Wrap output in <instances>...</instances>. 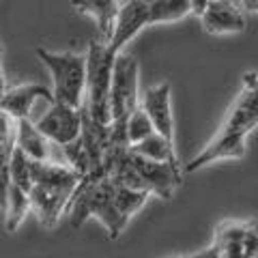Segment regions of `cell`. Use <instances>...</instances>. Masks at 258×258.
Masks as SVG:
<instances>
[{
	"mask_svg": "<svg viewBox=\"0 0 258 258\" xmlns=\"http://www.w3.org/2000/svg\"><path fill=\"white\" fill-rule=\"evenodd\" d=\"M151 258H215V256H213V252L207 245L205 249H200V252L194 254V256H151Z\"/></svg>",
	"mask_w": 258,
	"mask_h": 258,
	"instance_id": "44dd1931",
	"label": "cell"
},
{
	"mask_svg": "<svg viewBox=\"0 0 258 258\" xmlns=\"http://www.w3.org/2000/svg\"><path fill=\"white\" fill-rule=\"evenodd\" d=\"M191 13L189 0H125L120 3L116 28L108 43L110 52L118 56L123 47L153 24H174Z\"/></svg>",
	"mask_w": 258,
	"mask_h": 258,
	"instance_id": "3957f363",
	"label": "cell"
},
{
	"mask_svg": "<svg viewBox=\"0 0 258 258\" xmlns=\"http://www.w3.org/2000/svg\"><path fill=\"white\" fill-rule=\"evenodd\" d=\"M151 134H155V129H153L149 116L144 114V110L138 108L132 116H129V120H127V140L134 147V144L142 142L144 138H149Z\"/></svg>",
	"mask_w": 258,
	"mask_h": 258,
	"instance_id": "ac0fdd59",
	"label": "cell"
},
{
	"mask_svg": "<svg viewBox=\"0 0 258 258\" xmlns=\"http://www.w3.org/2000/svg\"><path fill=\"white\" fill-rule=\"evenodd\" d=\"M74 191L76 189L60 187V185H32L30 205L43 228H54L60 217L67 215Z\"/></svg>",
	"mask_w": 258,
	"mask_h": 258,
	"instance_id": "8fae6325",
	"label": "cell"
},
{
	"mask_svg": "<svg viewBox=\"0 0 258 258\" xmlns=\"http://www.w3.org/2000/svg\"><path fill=\"white\" fill-rule=\"evenodd\" d=\"M35 127L52 147L64 149L74 144L82 134V112L52 101L45 114L35 120Z\"/></svg>",
	"mask_w": 258,
	"mask_h": 258,
	"instance_id": "9c48e42d",
	"label": "cell"
},
{
	"mask_svg": "<svg viewBox=\"0 0 258 258\" xmlns=\"http://www.w3.org/2000/svg\"><path fill=\"white\" fill-rule=\"evenodd\" d=\"M7 78H5V71H3V47H0V95H5L7 91Z\"/></svg>",
	"mask_w": 258,
	"mask_h": 258,
	"instance_id": "7402d4cb",
	"label": "cell"
},
{
	"mask_svg": "<svg viewBox=\"0 0 258 258\" xmlns=\"http://www.w3.org/2000/svg\"><path fill=\"white\" fill-rule=\"evenodd\" d=\"M71 7H74L78 13L88 15V18L95 22L97 30H99L101 43L112 41L120 3H116V0H78V3H71Z\"/></svg>",
	"mask_w": 258,
	"mask_h": 258,
	"instance_id": "4fadbf2b",
	"label": "cell"
},
{
	"mask_svg": "<svg viewBox=\"0 0 258 258\" xmlns=\"http://www.w3.org/2000/svg\"><path fill=\"white\" fill-rule=\"evenodd\" d=\"M209 249L215 258H258V220H222Z\"/></svg>",
	"mask_w": 258,
	"mask_h": 258,
	"instance_id": "52a82bcc",
	"label": "cell"
},
{
	"mask_svg": "<svg viewBox=\"0 0 258 258\" xmlns=\"http://www.w3.org/2000/svg\"><path fill=\"white\" fill-rule=\"evenodd\" d=\"M116 56L110 52L108 43L97 41L88 43L86 50V93L84 110L97 123L112 125L110 114V91H112V71Z\"/></svg>",
	"mask_w": 258,
	"mask_h": 258,
	"instance_id": "5b68a950",
	"label": "cell"
},
{
	"mask_svg": "<svg viewBox=\"0 0 258 258\" xmlns=\"http://www.w3.org/2000/svg\"><path fill=\"white\" fill-rule=\"evenodd\" d=\"M258 127V71H247L241 80V91L226 112L215 136L198 155L183 166V172H196L222 159H243L247 153V136Z\"/></svg>",
	"mask_w": 258,
	"mask_h": 258,
	"instance_id": "7a4b0ae2",
	"label": "cell"
},
{
	"mask_svg": "<svg viewBox=\"0 0 258 258\" xmlns=\"http://www.w3.org/2000/svg\"><path fill=\"white\" fill-rule=\"evenodd\" d=\"M140 62L132 54H118L112 71L110 114L112 123L127 125L129 116L140 108Z\"/></svg>",
	"mask_w": 258,
	"mask_h": 258,
	"instance_id": "8992f818",
	"label": "cell"
},
{
	"mask_svg": "<svg viewBox=\"0 0 258 258\" xmlns=\"http://www.w3.org/2000/svg\"><path fill=\"white\" fill-rule=\"evenodd\" d=\"M37 56L52 76V97L56 103L80 110L86 93V54L50 52L37 47Z\"/></svg>",
	"mask_w": 258,
	"mask_h": 258,
	"instance_id": "277c9868",
	"label": "cell"
},
{
	"mask_svg": "<svg viewBox=\"0 0 258 258\" xmlns=\"http://www.w3.org/2000/svg\"><path fill=\"white\" fill-rule=\"evenodd\" d=\"M191 13L198 15L200 26L209 35H237L247 26L245 13L239 9L237 0H198L191 3Z\"/></svg>",
	"mask_w": 258,
	"mask_h": 258,
	"instance_id": "ba28073f",
	"label": "cell"
},
{
	"mask_svg": "<svg viewBox=\"0 0 258 258\" xmlns=\"http://www.w3.org/2000/svg\"><path fill=\"white\" fill-rule=\"evenodd\" d=\"M5 230L7 232H15L22 226V222L28 217V213L32 211L30 205V196L24 189H20L18 185H9V191H7V203H5Z\"/></svg>",
	"mask_w": 258,
	"mask_h": 258,
	"instance_id": "2e32d148",
	"label": "cell"
},
{
	"mask_svg": "<svg viewBox=\"0 0 258 258\" xmlns=\"http://www.w3.org/2000/svg\"><path fill=\"white\" fill-rule=\"evenodd\" d=\"M9 176H11V183L18 185L20 189H24L30 196V189H32V172H30V159L24 155V153L15 147L11 161H9Z\"/></svg>",
	"mask_w": 258,
	"mask_h": 258,
	"instance_id": "e0dca14e",
	"label": "cell"
},
{
	"mask_svg": "<svg viewBox=\"0 0 258 258\" xmlns=\"http://www.w3.org/2000/svg\"><path fill=\"white\" fill-rule=\"evenodd\" d=\"M149 198V194L134 191L110 179H82L74 191L67 215L74 228H80L86 220L95 217L106 228L108 239H118L129 220L147 205Z\"/></svg>",
	"mask_w": 258,
	"mask_h": 258,
	"instance_id": "6da1fadb",
	"label": "cell"
},
{
	"mask_svg": "<svg viewBox=\"0 0 258 258\" xmlns=\"http://www.w3.org/2000/svg\"><path fill=\"white\" fill-rule=\"evenodd\" d=\"M237 5L243 13H258V0H237Z\"/></svg>",
	"mask_w": 258,
	"mask_h": 258,
	"instance_id": "ffe728a7",
	"label": "cell"
},
{
	"mask_svg": "<svg viewBox=\"0 0 258 258\" xmlns=\"http://www.w3.org/2000/svg\"><path fill=\"white\" fill-rule=\"evenodd\" d=\"M15 147L32 161H56L52 155V144L47 142L30 118L18 120L15 127Z\"/></svg>",
	"mask_w": 258,
	"mask_h": 258,
	"instance_id": "5bb4252c",
	"label": "cell"
},
{
	"mask_svg": "<svg viewBox=\"0 0 258 258\" xmlns=\"http://www.w3.org/2000/svg\"><path fill=\"white\" fill-rule=\"evenodd\" d=\"M140 108L149 116L155 134L174 144V114H172L170 82H159L155 86H149L140 95Z\"/></svg>",
	"mask_w": 258,
	"mask_h": 258,
	"instance_id": "30bf717a",
	"label": "cell"
},
{
	"mask_svg": "<svg viewBox=\"0 0 258 258\" xmlns=\"http://www.w3.org/2000/svg\"><path fill=\"white\" fill-rule=\"evenodd\" d=\"M37 101L52 103L54 101L52 88L37 84V82L9 86L5 91V95H0V112L9 114L15 120H24V118H30V112Z\"/></svg>",
	"mask_w": 258,
	"mask_h": 258,
	"instance_id": "7c38bea8",
	"label": "cell"
},
{
	"mask_svg": "<svg viewBox=\"0 0 258 258\" xmlns=\"http://www.w3.org/2000/svg\"><path fill=\"white\" fill-rule=\"evenodd\" d=\"M132 151L136 153V155L144 157V159L157 161V164H168V166L176 168V170H183L179 153H176V144L164 140L157 134H151L149 138H144L142 142L134 144Z\"/></svg>",
	"mask_w": 258,
	"mask_h": 258,
	"instance_id": "9a60e30c",
	"label": "cell"
},
{
	"mask_svg": "<svg viewBox=\"0 0 258 258\" xmlns=\"http://www.w3.org/2000/svg\"><path fill=\"white\" fill-rule=\"evenodd\" d=\"M9 161L11 155L5 151H0V209H5L7 203V191H9L11 185V176H9Z\"/></svg>",
	"mask_w": 258,
	"mask_h": 258,
	"instance_id": "d6986e66",
	"label": "cell"
}]
</instances>
